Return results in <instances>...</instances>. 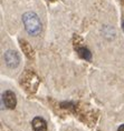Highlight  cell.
Instances as JSON below:
<instances>
[{"label": "cell", "instance_id": "7", "mask_svg": "<svg viewBox=\"0 0 124 131\" xmlns=\"http://www.w3.org/2000/svg\"><path fill=\"white\" fill-rule=\"evenodd\" d=\"M123 29H124V21H123Z\"/></svg>", "mask_w": 124, "mask_h": 131}, {"label": "cell", "instance_id": "2", "mask_svg": "<svg viewBox=\"0 0 124 131\" xmlns=\"http://www.w3.org/2000/svg\"><path fill=\"white\" fill-rule=\"evenodd\" d=\"M4 59H5L6 64H7L9 68H16V67H18L19 62H20L19 54L16 51H12V50L6 51L5 54H4Z\"/></svg>", "mask_w": 124, "mask_h": 131}, {"label": "cell", "instance_id": "4", "mask_svg": "<svg viewBox=\"0 0 124 131\" xmlns=\"http://www.w3.org/2000/svg\"><path fill=\"white\" fill-rule=\"evenodd\" d=\"M31 126L34 131H47V122L40 117H35L31 121Z\"/></svg>", "mask_w": 124, "mask_h": 131}, {"label": "cell", "instance_id": "5", "mask_svg": "<svg viewBox=\"0 0 124 131\" xmlns=\"http://www.w3.org/2000/svg\"><path fill=\"white\" fill-rule=\"evenodd\" d=\"M77 51L81 57L83 59H85V60H91V59H92V53H91V51L87 48H84V47L78 48Z\"/></svg>", "mask_w": 124, "mask_h": 131}, {"label": "cell", "instance_id": "1", "mask_svg": "<svg viewBox=\"0 0 124 131\" xmlns=\"http://www.w3.org/2000/svg\"><path fill=\"white\" fill-rule=\"evenodd\" d=\"M22 21L25 25V29L29 35L37 36L41 31V24L38 16L35 12H26L22 16Z\"/></svg>", "mask_w": 124, "mask_h": 131}, {"label": "cell", "instance_id": "6", "mask_svg": "<svg viewBox=\"0 0 124 131\" xmlns=\"http://www.w3.org/2000/svg\"><path fill=\"white\" fill-rule=\"evenodd\" d=\"M117 131H124V124H121L119 127V129H117Z\"/></svg>", "mask_w": 124, "mask_h": 131}, {"label": "cell", "instance_id": "3", "mask_svg": "<svg viewBox=\"0 0 124 131\" xmlns=\"http://www.w3.org/2000/svg\"><path fill=\"white\" fill-rule=\"evenodd\" d=\"M2 100H4L6 107L8 109H14L16 107V104H17V99H16L15 93L10 90L5 91V93L2 94Z\"/></svg>", "mask_w": 124, "mask_h": 131}]
</instances>
